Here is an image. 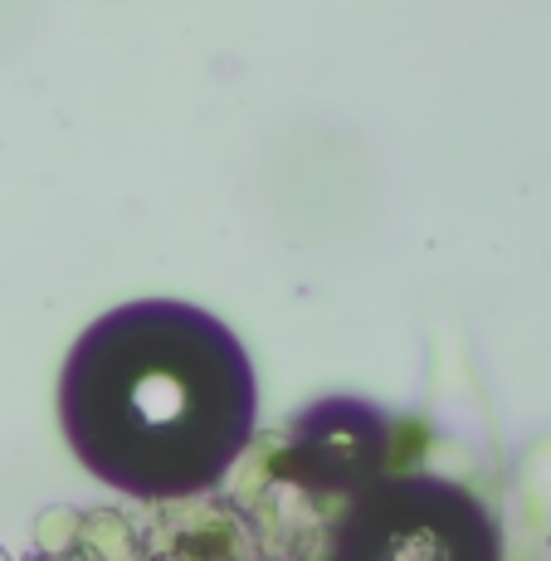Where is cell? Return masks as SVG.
Returning <instances> with one entry per match:
<instances>
[{
    "label": "cell",
    "mask_w": 551,
    "mask_h": 561,
    "mask_svg": "<svg viewBox=\"0 0 551 561\" xmlns=\"http://www.w3.org/2000/svg\"><path fill=\"white\" fill-rule=\"evenodd\" d=\"M332 561H498V533L463 489L395 473L352 503Z\"/></svg>",
    "instance_id": "cell-2"
},
{
    "label": "cell",
    "mask_w": 551,
    "mask_h": 561,
    "mask_svg": "<svg viewBox=\"0 0 551 561\" xmlns=\"http://www.w3.org/2000/svg\"><path fill=\"white\" fill-rule=\"evenodd\" d=\"M254 401L240 337L191 304L103 312L59 376L69 449L133 499H191L220 483L254 435Z\"/></svg>",
    "instance_id": "cell-1"
}]
</instances>
